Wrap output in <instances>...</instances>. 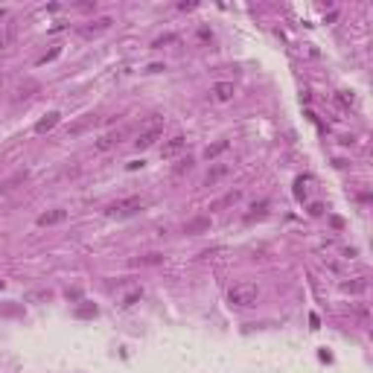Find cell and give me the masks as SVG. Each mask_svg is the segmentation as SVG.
Listing matches in <instances>:
<instances>
[{
	"label": "cell",
	"instance_id": "33",
	"mask_svg": "<svg viewBox=\"0 0 373 373\" xmlns=\"http://www.w3.org/2000/svg\"><path fill=\"white\" fill-rule=\"evenodd\" d=\"M160 70H166L163 64H149V73H160Z\"/></svg>",
	"mask_w": 373,
	"mask_h": 373
},
{
	"label": "cell",
	"instance_id": "10",
	"mask_svg": "<svg viewBox=\"0 0 373 373\" xmlns=\"http://www.w3.org/2000/svg\"><path fill=\"white\" fill-rule=\"evenodd\" d=\"M227 172H230V166H227V163H216V166H213V169H210V172L204 175V186L219 184V181H222V178H224Z\"/></svg>",
	"mask_w": 373,
	"mask_h": 373
},
{
	"label": "cell",
	"instance_id": "17",
	"mask_svg": "<svg viewBox=\"0 0 373 373\" xmlns=\"http://www.w3.org/2000/svg\"><path fill=\"white\" fill-rule=\"evenodd\" d=\"M251 210H254V213H248V216H245V222H254V219H262V216H265V210H268V201H260V204H254Z\"/></svg>",
	"mask_w": 373,
	"mask_h": 373
},
{
	"label": "cell",
	"instance_id": "2",
	"mask_svg": "<svg viewBox=\"0 0 373 373\" xmlns=\"http://www.w3.org/2000/svg\"><path fill=\"white\" fill-rule=\"evenodd\" d=\"M140 210H143V198L131 195V198H123V201H114L105 213L111 219H128V216H134V213H140Z\"/></svg>",
	"mask_w": 373,
	"mask_h": 373
},
{
	"label": "cell",
	"instance_id": "14",
	"mask_svg": "<svg viewBox=\"0 0 373 373\" xmlns=\"http://www.w3.org/2000/svg\"><path fill=\"white\" fill-rule=\"evenodd\" d=\"M239 198H242V192H239V189H233V192H227V195H222V198H219L216 204H213V210H222V207H227V204H236Z\"/></svg>",
	"mask_w": 373,
	"mask_h": 373
},
{
	"label": "cell",
	"instance_id": "34",
	"mask_svg": "<svg viewBox=\"0 0 373 373\" xmlns=\"http://www.w3.org/2000/svg\"><path fill=\"white\" fill-rule=\"evenodd\" d=\"M0 289H3V280H0Z\"/></svg>",
	"mask_w": 373,
	"mask_h": 373
},
{
	"label": "cell",
	"instance_id": "7",
	"mask_svg": "<svg viewBox=\"0 0 373 373\" xmlns=\"http://www.w3.org/2000/svg\"><path fill=\"white\" fill-rule=\"evenodd\" d=\"M123 137H125V131H108V134H102V137L96 140V149H99V152H108V149L120 146Z\"/></svg>",
	"mask_w": 373,
	"mask_h": 373
},
{
	"label": "cell",
	"instance_id": "16",
	"mask_svg": "<svg viewBox=\"0 0 373 373\" xmlns=\"http://www.w3.org/2000/svg\"><path fill=\"white\" fill-rule=\"evenodd\" d=\"M73 315H76L79 321H85V318H96V315H99V309H96L93 303H82V306H79V309L73 312Z\"/></svg>",
	"mask_w": 373,
	"mask_h": 373
},
{
	"label": "cell",
	"instance_id": "8",
	"mask_svg": "<svg viewBox=\"0 0 373 373\" xmlns=\"http://www.w3.org/2000/svg\"><path fill=\"white\" fill-rule=\"evenodd\" d=\"M207 230H210V216H195L184 224V233H189V236H198V233H207Z\"/></svg>",
	"mask_w": 373,
	"mask_h": 373
},
{
	"label": "cell",
	"instance_id": "21",
	"mask_svg": "<svg viewBox=\"0 0 373 373\" xmlns=\"http://www.w3.org/2000/svg\"><path fill=\"white\" fill-rule=\"evenodd\" d=\"M93 123H99V117H88V120H82V123H76V125H70V134H82L88 125H93Z\"/></svg>",
	"mask_w": 373,
	"mask_h": 373
},
{
	"label": "cell",
	"instance_id": "12",
	"mask_svg": "<svg viewBox=\"0 0 373 373\" xmlns=\"http://www.w3.org/2000/svg\"><path fill=\"white\" fill-rule=\"evenodd\" d=\"M227 149H230V143H227V140H216V143H210V146L204 149V157H207V160H216V157L224 155Z\"/></svg>",
	"mask_w": 373,
	"mask_h": 373
},
{
	"label": "cell",
	"instance_id": "4",
	"mask_svg": "<svg viewBox=\"0 0 373 373\" xmlns=\"http://www.w3.org/2000/svg\"><path fill=\"white\" fill-rule=\"evenodd\" d=\"M184 146H186V137H184V134H175V137H169V140L160 146V157H166V160H169V157L181 155V152H184Z\"/></svg>",
	"mask_w": 373,
	"mask_h": 373
},
{
	"label": "cell",
	"instance_id": "5",
	"mask_svg": "<svg viewBox=\"0 0 373 373\" xmlns=\"http://www.w3.org/2000/svg\"><path fill=\"white\" fill-rule=\"evenodd\" d=\"M64 219H67V210L56 207V210H47V213H41L35 224H38V227H53V224H62Z\"/></svg>",
	"mask_w": 373,
	"mask_h": 373
},
{
	"label": "cell",
	"instance_id": "9",
	"mask_svg": "<svg viewBox=\"0 0 373 373\" xmlns=\"http://www.w3.org/2000/svg\"><path fill=\"white\" fill-rule=\"evenodd\" d=\"M59 123H62V114H59V111H50L44 120H38V123H35V134H47V131H53Z\"/></svg>",
	"mask_w": 373,
	"mask_h": 373
},
{
	"label": "cell",
	"instance_id": "27",
	"mask_svg": "<svg viewBox=\"0 0 373 373\" xmlns=\"http://www.w3.org/2000/svg\"><path fill=\"white\" fill-rule=\"evenodd\" d=\"M184 169H192V157H186V160H181V163L175 166V172H178V175H181Z\"/></svg>",
	"mask_w": 373,
	"mask_h": 373
},
{
	"label": "cell",
	"instance_id": "15",
	"mask_svg": "<svg viewBox=\"0 0 373 373\" xmlns=\"http://www.w3.org/2000/svg\"><path fill=\"white\" fill-rule=\"evenodd\" d=\"M309 184H312L309 175H306V178H298V181H295V195H298L300 201H303V198L309 195Z\"/></svg>",
	"mask_w": 373,
	"mask_h": 373
},
{
	"label": "cell",
	"instance_id": "13",
	"mask_svg": "<svg viewBox=\"0 0 373 373\" xmlns=\"http://www.w3.org/2000/svg\"><path fill=\"white\" fill-rule=\"evenodd\" d=\"M341 289H344V292H350V295H362V292L368 289V280H365V277L350 280V283H341Z\"/></svg>",
	"mask_w": 373,
	"mask_h": 373
},
{
	"label": "cell",
	"instance_id": "23",
	"mask_svg": "<svg viewBox=\"0 0 373 373\" xmlns=\"http://www.w3.org/2000/svg\"><path fill=\"white\" fill-rule=\"evenodd\" d=\"M140 298H143V292H140V289H134L131 295H125V298H123V306H125V309H128V306H134Z\"/></svg>",
	"mask_w": 373,
	"mask_h": 373
},
{
	"label": "cell",
	"instance_id": "29",
	"mask_svg": "<svg viewBox=\"0 0 373 373\" xmlns=\"http://www.w3.org/2000/svg\"><path fill=\"white\" fill-rule=\"evenodd\" d=\"M67 300H82V292L79 289H67Z\"/></svg>",
	"mask_w": 373,
	"mask_h": 373
},
{
	"label": "cell",
	"instance_id": "31",
	"mask_svg": "<svg viewBox=\"0 0 373 373\" xmlns=\"http://www.w3.org/2000/svg\"><path fill=\"white\" fill-rule=\"evenodd\" d=\"M18 312H21L18 306H6V309H0V315H18Z\"/></svg>",
	"mask_w": 373,
	"mask_h": 373
},
{
	"label": "cell",
	"instance_id": "11",
	"mask_svg": "<svg viewBox=\"0 0 373 373\" xmlns=\"http://www.w3.org/2000/svg\"><path fill=\"white\" fill-rule=\"evenodd\" d=\"M111 24H114V21H111V18H96V21H91V24H88V27H82V35H85V38H91V35H96V32L108 30V27H111Z\"/></svg>",
	"mask_w": 373,
	"mask_h": 373
},
{
	"label": "cell",
	"instance_id": "3",
	"mask_svg": "<svg viewBox=\"0 0 373 373\" xmlns=\"http://www.w3.org/2000/svg\"><path fill=\"white\" fill-rule=\"evenodd\" d=\"M160 137H163V123H160V120H149V125H146V128H143V131H140V134H137V140H134V146H137V149H140V152H143V149H149V146H155L157 140H160Z\"/></svg>",
	"mask_w": 373,
	"mask_h": 373
},
{
	"label": "cell",
	"instance_id": "28",
	"mask_svg": "<svg viewBox=\"0 0 373 373\" xmlns=\"http://www.w3.org/2000/svg\"><path fill=\"white\" fill-rule=\"evenodd\" d=\"M198 38H201V41H213V32L207 30V27H201V30H198Z\"/></svg>",
	"mask_w": 373,
	"mask_h": 373
},
{
	"label": "cell",
	"instance_id": "20",
	"mask_svg": "<svg viewBox=\"0 0 373 373\" xmlns=\"http://www.w3.org/2000/svg\"><path fill=\"white\" fill-rule=\"evenodd\" d=\"M336 102H338L341 108H353V102H356V99H353V93H347V91H338V93H336Z\"/></svg>",
	"mask_w": 373,
	"mask_h": 373
},
{
	"label": "cell",
	"instance_id": "18",
	"mask_svg": "<svg viewBox=\"0 0 373 373\" xmlns=\"http://www.w3.org/2000/svg\"><path fill=\"white\" fill-rule=\"evenodd\" d=\"M35 91H38V85H35V82H27V85H21V88H18L15 99H30V96H32Z\"/></svg>",
	"mask_w": 373,
	"mask_h": 373
},
{
	"label": "cell",
	"instance_id": "30",
	"mask_svg": "<svg viewBox=\"0 0 373 373\" xmlns=\"http://www.w3.org/2000/svg\"><path fill=\"white\" fill-rule=\"evenodd\" d=\"M140 166H143V160H128V163H125V169H131V172L140 169Z\"/></svg>",
	"mask_w": 373,
	"mask_h": 373
},
{
	"label": "cell",
	"instance_id": "22",
	"mask_svg": "<svg viewBox=\"0 0 373 373\" xmlns=\"http://www.w3.org/2000/svg\"><path fill=\"white\" fill-rule=\"evenodd\" d=\"M175 41H178V35H172V32H166V35H160V38H155V44H152V47H155V50H160L163 44H175Z\"/></svg>",
	"mask_w": 373,
	"mask_h": 373
},
{
	"label": "cell",
	"instance_id": "6",
	"mask_svg": "<svg viewBox=\"0 0 373 373\" xmlns=\"http://www.w3.org/2000/svg\"><path fill=\"white\" fill-rule=\"evenodd\" d=\"M233 93H236L233 82H216V85L210 88V96H213L216 102H230V99H233Z\"/></svg>",
	"mask_w": 373,
	"mask_h": 373
},
{
	"label": "cell",
	"instance_id": "32",
	"mask_svg": "<svg viewBox=\"0 0 373 373\" xmlns=\"http://www.w3.org/2000/svg\"><path fill=\"white\" fill-rule=\"evenodd\" d=\"M178 9L181 12H189V9H195V3H178Z\"/></svg>",
	"mask_w": 373,
	"mask_h": 373
},
{
	"label": "cell",
	"instance_id": "26",
	"mask_svg": "<svg viewBox=\"0 0 373 373\" xmlns=\"http://www.w3.org/2000/svg\"><path fill=\"white\" fill-rule=\"evenodd\" d=\"M50 298H53L50 292H32L30 295V300H50Z\"/></svg>",
	"mask_w": 373,
	"mask_h": 373
},
{
	"label": "cell",
	"instance_id": "1",
	"mask_svg": "<svg viewBox=\"0 0 373 373\" xmlns=\"http://www.w3.org/2000/svg\"><path fill=\"white\" fill-rule=\"evenodd\" d=\"M227 300H230V306H239V309L257 306V300H260V289H257L254 283H236V286H230Z\"/></svg>",
	"mask_w": 373,
	"mask_h": 373
},
{
	"label": "cell",
	"instance_id": "25",
	"mask_svg": "<svg viewBox=\"0 0 373 373\" xmlns=\"http://www.w3.org/2000/svg\"><path fill=\"white\" fill-rule=\"evenodd\" d=\"M324 210H327V207H324L321 201H315V204H309V216H324Z\"/></svg>",
	"mask_w": 373,
	"mask_h": 373
},
{
	"label": "cell",
	"instance_id": "19",
	"mask_svg": "<svg viewBox=\"0 0 373 373\" xmlns=\"http://www.w3.org/2000/svg\"><path fill=\"white\" fill-rule=\"evenodd\" d=\"M163 262V254H146L137 260V265H160Z\"/></svg>",
	"mask_w": 373,
	"mask_h": 373
},
{
	"label": "cell",
	"instance_id": "24",
	"mask_svg": "<svg viewBox=\"0 0 373 373\" xmlns=\"http://www.w3.org/2000/svg\"><path fill=\"white\" fill-rule=\"evenodd\" d=\"M59 53H62V47H53V50H50V53H47V56H41V59H38V67H41V64H47V62H56V59H59Z\"/></svg>",
	"mask_w": 373,
	"mask_h": 373
}]
</instances>
